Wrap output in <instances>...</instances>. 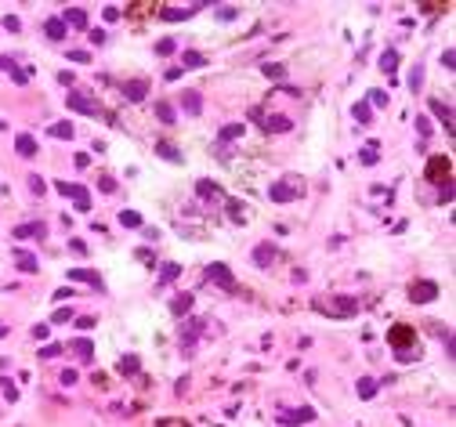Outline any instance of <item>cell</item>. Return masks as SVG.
Instances as JSON below:
<instances>
[{
	"instance_id": "6da1fadb",
	"label": "cell",
	"mask_w": 456,
	"mask_h": 427,
	"mask_svg": "<svg viewBox=\"0 0 456 427\" xmlns=\"http://www.w3.org/2000/svg\"><path fill=\"white\" fill-rule=\"evenodd\" d=\"M387 340H391V348H398V358H409V351H406V344H413L416 340V333L409 330V326H402V322H398V326H391V333H387Z\"/></svg>"
},
{
	"instance_id": "7a4b0ae2",
	"label": "cell",
	"mask_w": 456,
	"mask_h": 427,
	"mask_svg": "<svg viewBox=\"0 0 456 427\" xmlns=\"http://www.w3.org/2000/svg\"><path fill=\"white\" fill-rule=\"evenodd\" d=\"M250 116H254L257 123L264 127V134H279V131H290V127H293V123H290L286 116H264L261 109H250Z\"/></svg>"
},
{
	"instance_id": "3957f363",
	"label": "cell",
	"mask_w": 456,
	"mask_h": 427,
	"mask_svg": "<svg viewBox=\"0 0 456 427\" xmlns=\"http://www.w3.org/2000/svg\"><path fill=\"white\" fill-rule=\"evenodd\" d=\"M409 297H413L416 304H427V301H434V297H438V283H431V279H420V283H413V290H409Z\"/></svg>"
},
{
	"instance_id": "277c9868",
	"label": "cell",
	"mask_w": 456,
	"mask_h": 427,
	"mask_svg": "<svg viewBox=\"0 0 456 427\" xmlns=\"http://www.w3.org/2000/svg\"><path fill=\"white\" fill-rule=\"evenodd\" d=\"M453 160H449V156H431V163H427V178H431V181H449V170H453V166H449Z\"/></svg>"
},
{
	"instance_id": "5b68a950",
	"label": "cell",
	"mask_w": 456,
	"mask_h": 427,
	"mask_svg": "<svg viewBox=\"0 0 456 427\" xmlns=\"http://www.w3.org/2000/svg\"><path fill=\"white\" fill-rule=\"evenodd\" d=\"M199 7L203 4H192V7H170V4H167V7H160V18H163V22H185V18H192Z\"/></svg>"
},
{
	"instance_id": "8992f818",
	"label": "cell",
	"mask_w": 456,
	"mask_h": 427,
	"mask_svg": "<svg viewBox=\"0 0 456 427\" xmlns=\"http://www.w3.org/2000/svg\"><path fill=\"white\" fill-rule=\"evenodd\" d=\"M207 279L217 283V286H225V290H236V279H232V272H228L225 264H210L207 268Z\"/></svg>"
},
{
	"instance_id": "52a82bcc",
	"label": "cell",
	"mask_w": 456,
	"mask_h": 427,
	"mask_svg": "<svg viewBox=\"0 0 456 427\" xmlns=\"http://www.w3.org/2000/svg\"><path fill=\"white\" fill-rule=\"evenodd\" d=\"M69 109H76V113H83V116H98V105L87 95H76V91H69Z\"/></svg>"
},
{
	"instance_id": "ba28073f",
	"label": "cell",
	"mask_w": 456,
	"mask_h": 427,
	"mask_svg": "<svg viewBox=\"0 0 456 427\" xmlns=\"http://www.w3.org/2000/svg\"><path fill=\"white\" fill-rule=\"evenodd\" d=\"M156 156H163L167 163H185V156L178 152V145H170L167 138H160V142H156Z\"/></svg>"
},
{
	"instance_id": "9c48e42d",
	"label": "cell",
	"mask_w": 456,
	"mask_h": 427,
	"mask_svg": "<svg viewBox=\"0 0 456 427\" xmlns=\"http://www.w3.org/2000/svg\"><path fill=\"white\" fill-rule=\"evenodd\" d=\"M69 348L80 355V362H91V355H95V340H91V337H72Z\"/></svg>"
},
{
	"instance_id": "30bf717a",
	"label": "cell",
	"mask_w": 456,
	"mask_h": 427,
	"mask_svg": "<svg viewBox=\"0 0 456 427\" xmlns=\"http://www.w3.org/2000/svg\"><path fill=\"white\" fill-rule=\"evenodd\" d=\"M123 95H127V101H145L148 80H130V83H123Z\"/></svg>"
},
{
	"instance_id": "8fae6325",
	"label": "cell",
	"mask_w": 456,
	"mask_h": 427,
	"mask_svg": "<svg viewBox=\"0 0 456 427\" xmlns=\"http://www.w3.org/2000/svg\"><path fill=\"white\" fill-rule=\"evenodd\" d=\"M15 148H18V156H25V160L40 152V145H36V138H33V134H18V138H15Z\"/></svg>"
},
{
	"instance_id": "7c38bea8",
	"label": "cell",
	"mask_w": 456,
	"mask_h": 427,
	"mask_svg": "<svg viewBox=\"0 0 456 427\" xmlns=\"http://www.w3.org/2000/svg\"><path fill=\"white\" fill-rule=\"evenodd\" d=\"M272 261H275V246H272V243L254 246V264H257V268H268Z\"/></svg>"
},
{
	"instance_id": "4fadbf2b",
	"label": "cell",
	"mask_w": 456,
	"mask_h": 427,
	"mask_svg": "<svg viewBox=\"0 0 456 427\" xmlns=\"http://www.w3.org/2000/svg\"><path fill=\"white\" fill-rule=\"evenodd\" d=\"M192 304H195V297H192V293H178V297L170 301V311L178 315V319H185V315L192 311Z\"/></svg>"
},
{
	"instance_id": "5bb4252c",
	"label": "cell",
	"mask_w": 456,
	"mask_h": 427,
	"mask_svg": "<svg viewBox=\"0 0 456 427\" xmlns=\"http://www.w3.org/2000/svg\"><path fill=\"white\" fill-rule=\"evenodd\" d=\"M199 330H203V322H199V319H192L189 326L181 330V351H192V344H195V333H199Z\"/></svg>"
},
{
	"instance_id": "9a60e30c",
	"label": "cell",
	"mask_w": 456,
	"mask_h": 427,
	"mask_svg": "<svg viewBox=\"0 0 456 427\" xmlns=\"http://www.w3.org/2000/svg\"><path fill=\"white\" fill-rule=\"evenodd\" d=\"M44 232H48V228H44L40 221H29V225H18L11 236H15V239H29V236H40V239H44Z\"/></svg>"
},
{
	"instance_id": "2e32d148",
	"label": "cell",
	"mask_w": 456,
	"mask_h": 427,
	"mask_svg": "<svg viewBox=\"0 0 456 427\" xmlns=\"http://www.w3.org/2000/svg\"><path fill=\"white\" fill-rule=\"evenodd\" d=\"M268 196H272L275 203H290V199H297V192H293L286 181H279V185H272V192H268Z\"/></svg>"
},
{
	"instance_id": "e0dca14e",
	"label": "cell",
	"mask_w": 456,
	"mask_h": 427,
	"mask_svg": "<svg viewBox=\"0 0 456 427\" xmlns=\"http://www.w3.org/2000/svg\"><path fill=\"white\" fill-rule=\"evenodd\" d=\"M69 279H80V283L98 286V290H101V275H98V272H87V268H72V272H69Z\"/></svg>"
},
{
	"instance_id": "ac0fdd59",
	"label": "cell",
	"mask_w": 456,
	"mask_h": 427,
	"mask_svg": "<svg viewBox=\"0 0 456 427\" xmlns=\"http://www.w3.org/2000/svg\"><path fill=\"white\" fill-rule=\"evenodd\" d=\"M62 22H65V25H72V29H87V15H83L80 7H69Z\"/></svg>"
},
{
	"instance_id": "d6986e66",
	"label": "cell",
	"mask_w": 456,
	"mask_h": 427,
	"mask_svg": "<svg viewBox=\"0 0 456 427\" xmlns=\"http://www.w3.org/2000/svg\"><path fill=\"white\" fill-rule=\"evenodd\" d=\"M431 113H434V116H438V119H442V123H445V131H449V134H453V113H449V105H442V101H438V98H434V101H431Z\"/></svg>"
},
{
	"instance_id": "ffe728a7",
	"label": "cell",
	"mask_w": 456,
	"mask_h": 427,
	"mask_svg": "<svg viewBox=\"0 0 456 427\" xmlns=\"http://www.w3.org/2000/svg\"><path fill=\"white\" fill-rule=\"evenodd\" d=\"M279 420H283L286 427H297L301 420H315V413H312V409H297V413H283Z\"/></svg>"
},
{
	"instance_id": "44dd1931",
	"label": "cell",
	"mask_w": 456,
	"mask_h": 427,
	"mask_svg": "<svg viewBox=\"0 0 456 427\" xmlns=\"http://www.w3.org/2000/svg\"><path fill=\"white\" fill-rule=\"evenodd\" d=\"M51 134H54V138H62V142H72V138H76V127H72L69 119H62V123H54V127H51Z\"/></svg>"
},
{
	"instance_id": "7402d4cb",
	"label": "cell",
	"mask_w": 456,
	"mask_h": 427,
	"mask_svg": "<svg viewBox=\"0 0 456 427\" xmlns=\"http://www.w3.org/2000/svg\"><path fill=\"white\" fill-rule=\"evenodd\" d=\"M195 189H199V196H203V199H221V185H217V181H207V178H203Z\"/></svg>"
},
{
	"instance_id": "603a6c76",
	"label": "cell",
	"mask_w": 456,
	"mask_h": 427,
	"mask_svg": "<svg viewBox=\"0 0 456 427\" xmlns=\"http://www.w3.org/2000/svg\"><path fill=\"white\" fill-rule=\"evenodd\" d=\"M15 261H18L22 272H36V268H40V261H36L33 254H25V250H15Z\"/></svg>"
},
{
	"instance_id": "cb8c5ba5",
	"label": "cell",
	"mask_w": 456,
	"mask_h": 427,
	"mask_svg": "<svg viewBox=\"0 0 456 427\" xmlns=\"http://www.w3.org/2000/svg\"><path fill=\"white\" fill-rule=\"evenodd\" d=\"M65 29H69V25H65L62 18H48V25H44V33H48L51 40H62V36H65Z\"/></svg>"
},
{
	"instance_id": "d4e9b609",
	"label": "cell",
	"mask_w": 456,
	"mask_h": 427,
	"mask_svg": "<svg viewBox=\"0 0 456 427\" xmlns=\"http://www.w3.org/2000/svg\"><path fill=\"white\" fill-rule=\"evenodd\" d=\"M181 66H185V69H199V66H207V54H199V51H185V54H181Z\"/></svg>"
},
{
	"instance_id": "484cf974",
	"label": "cell",
	"mask_w": 456,
	"mask_h": 427,
	"mask_svg": "<svg viewBox=\"0 0 456 427\" xmlns=\"http://www.w3.org/2000/svg\"><path fill=\"white\" fill-rule=\"evenodd\" d=\"M199 101H203V98H199V91H185V95H181V105L189 109L192 116H195V113H199V109H203Z\"/></svg>"
},
{
	"instance_id": "4316f807",
	"label": "cell",
	"mask_w": 456,
	"mask_h": 427,
	"mask_svg": "<svg viewBox=\"0 0 456 427\" xmlns=\"http://www.w3.org/2000/svg\"><path fill=\"white\" fill-rule=\"evenodd\" d=\"M333 304H337V308H333L337 315H355V308H359V301H355V297H337Z\"/></svg>"
},
{
	"instance_id": "83f0119b",
	"label": "cell",
	"mask_w": 456,
	"mask_h": 427,
	"mask_svg": "<svg viewBox=\"0 0 456 427\" xmlns=\"http://www.w3.org/2000/svg\"><path fill=\"white\" fill-rule=\"evenodd\" d=\"M373 395H377V380L373 377H359V398H366V402H369Z\"/></svg>"
},
{
	"instance_id": "f1b7e54d",
	"label": "cell",
	"mask_w": 456,
	"mask_h": 427,
	"mask_svg": "<svg viewBox=\"0 0 456 427\" xmlns=\"http://www.w3.org/2000/svg\"><path fill=\"white\" fill-rule=\"evenodd\" d=\"M72 203H76V210H91V196L83 185H72Z\"/></svg>"
},
{
	"instance_id": "f546056e",
	"label": "cell",
	"mask_w": 456,
	"mask_h": 427,
	"mask_svg": "<svg viewBox=\"0 0 456 427\" xmlns=\"http://www.w3.org/2000/svg\"><path fill=\"white\" fill-rule=\"evenodd\" d=\"M243 134H246L243 123H228L225 131H221V145H225V142H236V138H243Z\"/></svg>"
},
{
	"instance_id": "4dcf8cb0",
	"label": "cell",
	"mask_w": 456,
	"mask_h": 427,
	"mask_svg": "<svg viewBox=\"0 0 456 427\" xmlns=\"http://www.w3.org/2000/svg\"><path fill=\"white\" fill-rule=\"evenodd\" d=\"M359 163L362 166H373L377 163V142H369L366 148H359Z\"/></svg>"
},
{
	"instance_id": "1f68e13d",
	"label": "cell",
	"mask_w": 456,
	"mask_h": 427,
	"mask_svg": "<svg viewBox=\"0 0 456 427\" xmlns=\"http://www.w3.org/2000/svg\"><path fill=\"white\" fill-rule=\"evenodd\" d=\"M120 225H123V228H142V214H138V210H123V214H120Z\"/></svg>"
},
{
	"instance_id": "d6a6232c",
	"label": "cell",
	"mask_w": 456,
	"mask_h": 427,
	"mask_svg": "<svg viewBox=\"0 0 456 427\" xmlns=\"http://www.w3.org/2000/svg\"><path fill=\"white\" fill-rule=\"evenodd\" d=\"M380 69H384V72H395V69H398V51H384V54H380Z\"/></svg>"
},
{
	"instance_id": "836d02e7",
	"label": "cell",
	"mask_w": 456,
	"mask_h": 427,
	"mask_svg": "<svg viewBox=\"0 0 456 427\" xmlns=\"http://www.w3.org/2000/svg\"><path fill=\"white\" fill-rule=\"evenodd\" d=\"M120 373H123V377H134V373H138V355H123V358H120Z\"/></svg>"
},
{
	"instance_id": "e575fe53",
	"label": "cell",
	"mask_w": 456,
	"mask_h": 427,
	"mask_svg": "<svg viewBox=\"0 0 456 427\" xmlns=\"http://www.w3.org/2000/svg\"><path fill=\"white\" fill-rule=\"evenodd\" d=\"M156 116H160L163 123H174V109L167 105V101H156Z\"/></svg>"
},
{
	"instance_id": "d590c367",
	"label": "cell",
	"mask_w": 456,
	"mask_h": 427,
	"mask_svg": "<svg viewBox=\"0 0 456 427\" xmlns=\"http://www.w3.org/2000/svg\"><path fill=\"white\" fill-rule=\"evenodd\" d=\"M29 189H33V196H44V192H48V181H44L40 174H29Z\"/></svg>"
},
{
	"instance_id": "8d00e7d4",
	"label": "cell",
	"mask_w": 456,
	"mask_h": 427,
	"mask_svg": "<svg viewBox=\"0 0 456 427\" xmlns=\"http://www.w3.org/2000/svg\"><path fill=\"white\" fill-rule=\"evenodd\" d=\"M7 72H11V80L18 83V87H25V83H29V72H25V69H18L15 62H11V69H7Z\"/></svg>"
},
{
	"instance_id": "74e56055",
	"label": "cell",
	"mask_w": 456,
	"mask_h": 427,
	"mask_svg": "<svg viewBox=\"0 0 456 427\" xmlns=\"http://www.w3.org/2000/svg\"><path fill=\"white\" fill-rule=\"evenodd\" d=\"M228 214H232V221H236V225H243V217H246V210L239 207L236 199H228Z\"/></svg>"
},
{
	"instance_id": "f35d334b",
	"label": "cell",
	"mask_w": 456,
	"mask_h": 427,
	"mask_svg": "<svg viewBox=\"0 0 456 427\" xmlns=\"http://www.w3.org/2000/svg\"><path fill=\"white\" fill-rule=\"evenodd\" d=\"M217 18H221V22H236V18H239V7H217Z\"/></svg>"
},
{
	"instance_id": "ab89813d",
	"label": "cell",
	"mask_w": 456,
	"mask_h": 427,
	"mask_svg": "<svg viewBox=\"0 0 456 427\" xmlns=\"http://www.w3.org/2000/svg\"><path fill=\"white\" fill-rule=\"evenodd\" d=\"M420 87H424V69L416 66V69H413V76H409V91H420Z\"/></svg>"
},
{
	"instance_id": "60d3db41",
	"label": "cell",
	"mask_w": 456,
	"mask_h": 427,
	"mask_svg": "<svg viewBox=\"0 0 456 427\" xmlns=\"http://www.w3.org/2000/svg\"><path fill=\"white\" fill-rule=\"evenodd\" d=\"M98 189H101V192H116V181L109 178V174H101V178H98Z\"/></svg>"
},
{
	"instance_id": "b9f144b4",
	"label": "cell",
	"mask_w": 456,
	"mask_h": 427,
	"mask_svg": "<svg viewBox=\"0 0 456 427\" xmlns=\"http://www.w3.org/2000/svg\"><path fill=\"white\" fill-rule=\"evenodd\" d=\"M283 72H286L283 66H272V62H268V66H264V76H268V80H279V76H283Z\"/></svg>"
},
{
	"instance_id": "7bdbcfd3",
	"label": "cell",
	"mask_w": 456,
	"mask_h": 427,
	"mask_svg": "<svg viewBox=\"0 0 456 427\" xmlns=\"http://www.w3.org/2000/svg\"><path fill=\"white\" fill-rule=\"evenodd\" d=\"M170 51H174V40H160V44H156V54H160V58H167Z\"/></svg>"
},
{
	"instance_id": "ee69618b",
	"label": "cell",
	"mask_w": 456,
	"mask_h": 427,
	"mask_svg": "<svg viewBox=\"0 0 456 427\" xmlns=\"http://www.w3.org/2000/svg\"><path fill=\"white\" fill-rule=\"evenodd\" d=\"M69 319H72V308H58L51 315V322H69Z\"/></svg>"
},
{
	"instance_id": "f6af8a7d",
	"label": "cell",
	"mask_w": 456,
	"mask_h": 427,
	"mask_svg": "<svg viewBox=\"0 0 456 427\" xmlns=\"http://www.w3.org/2000/svg\"><path fill=\"white\" fill-rule=\"evenodd\" d=\"M178 275H181L178 264H163V283H167V279H178Z\"/></svg>"
},
{
	"instance_id": "bcb514c9",
	"label": "cell",
	"mask_w": 456,
	"mask_h": 427,
	"mask_svg": "<svg viewBox=\"0 0 456 427\" xmlns=\"http://www.w3.org/2000/svg\"><path fill=\"white\" fill-rule=\"evenodd\" d=\"M4 29H7V33H18V29H22V22H18L15 15H7V18H4Z\"/></svg>"
},
{
	"instance_id": "7dc6e473",
	"label": "cell",
	"mask_w": 456,
	"mask_h": 427,
	"mask_svg": "<svg viewBox=\"0 0 456 427\" xmlns=\"http://www.w3.org/2000/svg\"><path fill=\"white\" fill-rule=\"evenodd\" d=\"M369 101L373 105H387V91H369Z\"/></svg>"
},
{
	"instance_id": "c3c4849f",
	"label": "cell",
	"mask_w": 456,
	"mask_h": 427,
	"mask_svg": "<svg viewBox=\"0 0 456 427\" xmlns=\"http://www.w3.org/2000/svg\"><path fill=\"white\" fill-rule=\"evenodd\" d=\"M416 131H420V138L431 134V123H427V116H416Z\"/></svg>"
},
{
	"instance_id": "681fc988",
	"label": "cell",
	"mask_w": 456,
	"mask_h": 427,
	"mask_svg": "<svg viewBox=\"0 0 456 427\" xmlns=\"http://www.w3.org/2000/svg\"><path fill=\"white\" fill-rule=\"evenodd\" d=\"M69 250H72L76 257H83V254H87V246H83V239H69Z\"/></svg>"
},
{
	"instance_id": "f907efd6",
	"label": "cell",
	"mask_w": 456,
	"mask_h": 427,
	"mask_svg": "<svg viewBox=\"0 0 456 427\" xmlns=\"http://www.w3.org/2000/svg\"><path fill=\"white\" fill-rule=\"evenodd\" d=\"M48 333H51V326H44V322H40V326H33V337L36 340H48Z\"/></svg>"
},
{
	"instance_id": "816d5d0a",
	"label": "cell",
	"mask_w": 456,
	"mask_h": 427,
	"mask_svg": "<svg viewBox=\"0 0 456 427\" xmlns=\"http://www.w3.org/2000/svg\"><path fill=\"white\" fill-rule=\"evenodd\" d=\"M355 119H359V123H369V109L366 105H355Z\"/></svg>"
},
{
	"instance_id": "f5cc1de1",
	"label": "cell",
	"mask_w": 456,
	"mask_h": 427,
	"mask_svg": "<svg viewBox=\"0 0 456 427\" xmlns=\"http://www.w3.org/2000/svg\"><path fill=\"white\" fill-rule=\"evenodd\" d=\"M91 44H95V47H101V44H105V33H101V29H91Z\"/></svg>"
},
{
	"instance_id": "db71d44e",
	"label": "cell",
	"mask_w": 456,
	"mask_h": 427,
	"mask_svg": "<svg viewBox=\"0 0 456 427\" xmlns=\"http://www.w3.org/2000/svg\"><path fill=\"white\" fill-rule=\"evenodd\" d=\"M69 58H72V62H80V66H83V62H91V54H87V51H69Z\"/></svg>"
},
{
	"instance_id": "11a10c76",
	"label": "cell",
	"mask_w": 456,
	"mask_h": 427,
	"mask_svg": "<svg viewBox=\"0 0 456 427\" xmlns=\"http://www.w3.org/2000/svg\"><path fill=\"white\" fill-rule=\"evenodd\" d=\"M72 163H76L80 170H87V166H91V156H87V152H80V156H76V160H72Z\"/></svg>"
},
{
	"instance_id": "9f6ffc18",
	"label": "cell",
	"mask_w": 456,
	"mask_h": 427,
	"mask_svg": "<svg viewBox=\"0 0 456 427\" xmlns=\"http://www.w3.org/2000/svg\"><path fill=\"white\" fill-rule=\"evenodd\" d=\"M58 351H62L58 344H48V348H44V351H40V358H54V355H58Z\"/></svg>"
},
{
	"instance_id": "6f0895ef",
	"label": "cell",
	"mask_w": 456,
	"mask_h": 427,
	"mask_svg": "<svg viewBox=\"0 0 456 427\" xmlns=\"http://www.w3.org/2000/svg\"><path fill=\"white\" fill-rule=\"evenodd\" d=\"M76 326H80V330H91V326H95V319H91V315H83V319H76Z\"/></svg>"
},
{
	"instance_id": "680465c9",
	"label": "cell",
	"mask_w": 456,
	"mask_h": 427,
	"mask_svg": "<svg viewBox=\"0 0 456 427\" xmlns=\"http://www.w3.org/2000/svg\"><path fill=\"white\" fill-rule=\"evenodd\" d=\"M442 66H445V69H453V66H456V58H453V51H445V54H442Z\"/></svg>"
},
{
	"instance_id": "91938a15",
	"label": "cell",
	"mask_w": 456,
	"mask_h": 427,
	"mask_svg": "<svg viewBox=\"0 0 456 427\" xmlns=\"http://www.w3.org/2000/svg\"><path fill=\"white\" fill-rule=\"evenodd\" d=\"M105 22H120V11H116V7H105Z\"/></svg>"
},
{
	"instance_id": "94428289",
	"label": "cell",
	"mask_w": 456,
	"mask_h": 427,
	"mask_svg": "<svg viewBox=\"0 0 456 427\" xmlns=\"http://www.w3.org/2000/svg\"><path fill=\"white\" fill-rule=\"evenodd\" d=\"M0 69H11V58H7V54H0Z\"/></svg>"
},
{
	"instance_id": "6125c7cd",
	"label": "cell",
	"mask_w": 456,
	"mask_h": 427,
	"mask_svg": "<svg viewBox=\"0 0 456 427\" xmlns=\"http://www.w3.org/2000/svg\"><path fill=\"white\" fill-rule=\"evenodd\" d=\"M4 337H7V330H4V326H0V340H4Z\"/></svg>"
}]
</instances>
